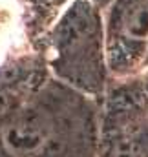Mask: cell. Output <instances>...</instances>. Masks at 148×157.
<instances>
[{
	"instance_id": "6da1fadb",
	"label": "cell",
	"mask_w": 148,
	"mask_h": 157,
	"mask_svg": "<svg viewBox=\"0 0 148 157\" xmlns=\"http://www.w3.org/2000/svg\"><path fill=\"white\" fill-rule=\"evenodd\" d=\"M2 144L13 157H37L51 143V122L37 110L22 112L2 128Z\"/></svg>"
},
{
	"instance_id": "3957f363",
	"label": "cell",
	"mask_w": 148,
	"mask_h": 157,
	"mask_svg": "<svg viewBox=\"0 0 148 157\" xmlns=\"http://www.w3.org/2000/svg\"><path fill=\"white\" fill-rule=\"evenodd\" d=\"M137 154H139L137 141L132 137H123L111 143L110 150L104 157H137Z\"/></svg>"
},
{
	"instance_id": "7a4b0ae2",
	"label": "cell",
	"mask_w": 148,
	"mask_h": 157,
	"mask_svg": "<svg viewBox=\"0 0 148 157\" xmlns=\"http://www.w3.org/2000/svg\"><path fill=\"white\" fill-rule=\"evenodd\" d=\"M124 35L135 40L148 37V4H141L128 11L124 20Z\"/></svg>"
},
{
	"instance_id": "277c9868",
	"label": "cell",
	"mask_w": 148,
	"mask_h": 157,
	"mask_svg": "<svg viewBox=\"0 0 148 157\" xmlns=\"http://www.w3.org/2000/svg\"><path fill=\"white\" fill-rule=\"evenodd\" d=\"M42 2H46V4H60L64 0H42Z\"/></svg>"
}]
</instances>
